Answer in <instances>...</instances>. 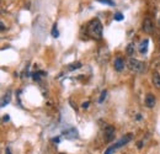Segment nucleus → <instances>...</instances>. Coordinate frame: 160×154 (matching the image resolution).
<instances>
[{
	"instance_id": "obj_9",
	"label": "nucleus",
	"mask_w": 160,
	"mask_h": 154,
	"mask_svg": "<svg viewBox=\"0 0 160 154\" xmlns=\"http://www.w3.org/2000/svg\"><path fill=\"white\" fill-rule=\"evenodd\" d=\"M151 82H153V85L156 88V89H159L160 90V74L158 72H154L153 73V77H151Z\"/></svg>"
},
{
	"instance_id": "obj_13",
	"label": "nucleus",
	"mask_w": 160,
	"mask_h": 154,
	"mask_svg": "<svg viewBox=\"0 0 160 154\" xmlns=\"http://www.w3.org/2000/svg\"><path fill=\"white\" fill-rule=\"evenodd\" d=\"M96 1H99L101 4H106L108 6H115V1H113V0H96Z\"/></svg>"
},
{
	"instance_id": "obj_7",
	"label": "nucleus",
	"mask_w": 160,
	"mask_h": 154,
	"mask_svg": "<svg viewBox=\"0 0 160 154\" xmlns=\"http://www.w3.org/2000/svg\"><path fill=\"white\" fill-rule=\"evenodd\" d=\"M115 69L117 72H122L123 68H124V61L121 58V57H117V58L115 59Z\"/></svg>"
},
{
	"instance_id": "obj_1",
	"label": "nucleus",
	"mask_w": 160,
	"mask_h": 154,
	"mask_svg": "<svg viewBox=\"0 0 160 154\" xmlns=\"http://www.w3.org/2000/svg\"><path fill=\"white\" fill-rule=\"evenodd\" d=\"M86 32L88 35L95 39H101L102 38V23L99 19L91 20L88 26H86Z\"/></svg>"
},
{
	"instance_id": "obj_6",
	"label": "nucleus",
	"mask_w": 160,
	"mask_h": 154,
	"mask_svg": "<svg viewBox=\"0 0 160 154\" xmlns=\"http://www.w3.org/2000/svg\"><path fill=\"white\" fill-rule=\"evenodd\" d=\"M155 96L153 94H148L145 96V105H147V107L151 109V107H154L155 106Z\"/></svg>"
},
{
	"instance_id": "obj_15",
	"label": "nucleus",
	"mask_w": 160,
	"mask_h": 154,
	"mask_svg": "<svg viewBox=\"0 0 160 154\" xmlns=\"http://www.w3.org/2000/svg\"><path fill=\"white\" fill-rule=\"evenodd\" d=\"M52 36L56 37V38L59 36V32H58V28H57V23H54L53 27H52Z\"/></svg>"
},
{
	"instance_id": "obj_23",
	"label": "nucleus",
	"mask_w": 160,
	"mask_h": 154,
	"mask_svg": "<svg viewBox=\"0 0 160 154\" xmlns=\"http://www.w3.org/2000/svg\"><path fill=\"white\" fill-rule=\"evenodd\" d=\"M0 26H1V31H4V30H5V25H4V22H3V21L0 22Z\"/></svg>"
},
{
	"instance_id": "obj_22",
	"label": "nucleus",
	"mask_w": 160,
	"mask_h": 154,
	"mask_svg": "<svg viewBox=\"0 0 160 154\" xmlns=\"http://www.w3.org/2000/svg\"><path fill=\"white\" fill-rule=\"evenodd\" d=\"M9 118H10L9 116H7V115H5V116L3 117V121H4V122H6V121H9Z\"/></svg>"
},
{
	"instance_id": "obj_4",
	"label": "nucleus",
	"mask_w": 160,
	"mask_h": 154,
	"mask_svg": "<svg viewBox=\"0 0 160 154\" xmlns=\"http://www.w3.org/2000/svg\"><path fill=\"white\" fill-rule=\"evenodd\" d=\"M105 141L106 142H111L115 138V128L112 126H107L105 128Z\"/></svg>"
},
{
	"instance_id": "obj_18",
	"label": "nucleus",
	"mask_w": 160,
	"mask_h": 154,
	"mask_svg": "<svg viewBox=\"0 0 160 154\" xmlns=\"http://www.w3.org/2000/svg\"><path fill=\"white\" fill-rule=\"evenodd\" d=\"M45 74V73L43 72H37V73H33V79H35V80H39V77L41 75H43Z\"/></svg>"
},
{
	"instance_id": "obj_17",
	"label": "nucleus",
	"mask_w": 160,
	"mask_h": 154,
	"mask_svg": "<svg viewBox=\"0 0 160 154\" xmlns=\"http://www.w3.org/2000/svg\"><path fill=\"white\" fill-rule=\"evenodd\" d=\"M127 54L128 55H133L134 54V46L133 45H128V47H127Z\"/></svg>"
},
{
	"instance_id": "obj_3",
	"label": "nucleus",
	"mask_w": 160,
	"mask_h": 154,
	"mask_svg": "<svg viewBox=\"0 0 160 154\" xmlns=\"http://www.w3.org/2000/svg\"><path fill=\"white\" fill-rule=\"evenodd\" d=\"M108 58H110V51H108V48L107 47L100 48V51H99V61L104 63V62H107Z\"/></svg>"
},
{
	"instance_id": "obj_20",
	"label": "nucleus",
	"mask_w": 160,
	"mask_h": 154,
	"mask_svg": "<svg viewBox=\"0 0 160 154\" xmlns=\"http://www.w3.org/2000/svg\"><path fill=\"white\" fill-rule=\"evenodd\" d=\"M116 148H115V145H112V147H110V148H107V150L105 152V154H112V152L115 150Z\"/></svg>"
},
{
	"instance_id": "obj_8",
	"label": "nucleus",
	"mask_w": 160,
	"mask_h": 154,
	"mask_svg": "<svg viewBox=\"0 0 160 154\" xmlns=\"http://www.w3.org/2000/svg\"><path fill=\"white\" fill-rule=\"evenodd\" d=\"M132 139V136L131 134H127V136H126V137H123V138L121 139V141H118V142H117L116 144H115V148L117 149V148H120V147H122V145H124V144H127L129 141Z\"/></svg>"
},
{
	"instance_id": "obj_25",
	"label": "nucleus",
	"mask_w": 160,
	"mask_h": 154,
	"mask_svg": "<svg viewBox=\"0 0 160 154\" xmlns=\"http://www.w3.org/2000/svg\"><path fill=\"white\" fill-rule=\"evenodd\" d=\"M53 142H56V143H58V142H59V138H53Z\"/></svg>"
},
{
	"instance_id": "obj_24",
	"label": "nucleus",
	"mask_w": 160,
	"mask_h": 154,
	"mask_svg": "<svg viewBox=\"0 0 160 154\" xmlns=\"http://www.w3.org/2000/svg\"><path fill=\"white\" fill-rule=\"evenodd\" d=\"M5 153H6V154H11V152H10L9 148H6V149H5Z\"/></svg>"
},
{
	"instance_id": "obj_21",
	"label": "nucleus",
	"mask_w": 160,
	"mask_h": 154,
	"mask_svg": "<svg viewBox=\"0 0 160 154\" xmlns=\"http://www.w3.org/2000/svg\"><path fill=\"white\" fill-rule=\"evenodd\" d=\"M89 105H90V102H89V101H86V102H83L81 107H83V109H88V107H89Z\"/></svg>"
},
{
	"instance_id": "obj_5",
	"label": "nucleus",
	"mask_w": 160,
	"mask_h": 154,
	"mask_svg": "<svg viewBox=\"0 0 160 154\" xmlns=\"http://www.w3.org/2000/svg\"><path fill=\"white\" fill-rule=\"evenodd\" d=\"M143 30H144L147 34H151L154 30V26H153V22H151L149 19H145L144 22H143Z\"/></svg>"
},
{
	"instance_id": "obj_26",
	"label": "nucleus",
	"mask_w": 160,
	"mask_h": 154,
	"mask_svg": "<svg viewBox=\"0 0 160 154\" xmlns=\"http://www.w3.org/2000/svg\"><path fill=\"white\" fill-rule=\"evenodd\" d=\"M61 154H63V153H61Z\"/></svg>"
},
{
	"instance_id": "obj_2",
	"label": "nucleus",
	"mask_w": 160,
	"mask_h": 154,
	"mask_svg": "<svg viewBox=\"0 0 160 154\" xmlns=\"http://www.w3.org/2000/svg\"><path fill=\"white\" fill-rule=\"evenodd\" d=\"M147 64L144 63V62H142V61H138V59H136V58H131L128 59V62H127V67H128V69L131 70V72H133V73H144L145 72V69H147Z\"/></svg>"
},
{
	"instance_id": "obj_12",
	"label": "nucleus",
	"mask_w": 160,
	"mask_h": 154,
	"mask_svg": "<svg viewBox=\"0 0 160 154\" xmlns=\"http://www.w3.org/2000/svg\"><path fill=\"white\" fill-rule=\"evenodd\" d=\"M10 99H11V91H10V90H7L6 94L4 95L3 100H1V106H5L6 104H9V102H10Z\"/></svg>"
},
{
	"instance_id": "obj_11",
	"label": "nucleus",
	"mask_w": 160,
	"mask_h": 154,
	"mask_svg": "<svg viewBox=\"0 0 160 154\" xmlns=\"http://www.w3.org/2000/svg\"><path fill=\"white\" fill-rule=\"evenodd\" d=\"M148 43H149L148 39H144V41L140 43V46H139V52H140L142 54L147 53V51H148Z\"/></svg>"
},
{
	"instance_id": "obj_14",
	"label": "nucleus",
	"mask_w": 160,
	"mask_h": 154,
	"mask_svg": "<svg viewBox=\"0 0 160 154\" xmlns=\"http://www.w3.org/2000/svg\"><path fill=\"white\" fill-rule=\"evenodd\" d=\"M113 19H115L116 21H122V20L124 19V16H123L122 12H116L115 16H113Z\"/></svg>"
},
{
	"instance_id": "obj_16",
	"label": "nucleus",
	"mask_w": 160,
	"mask_h": 154,
	"mask_svg": "<svg viewBox=\"0 0 160 154\" xmlns=\"http://www.w3.org/2000/svg\"><path fill=\"white\" fill-rule=\"evenodd\" d=\"M80 67H81V63H80V62H77V63H73V64H70L69 69H70V70H74V69H79Z\"/></svg>"
},
{
	"instance_id": "obj_10",
	"label": "nucleus",
	"mask_w": 160,
	"mask_h": 154,
	"mask_svg": "<svg viewBox=\"0 0 160 154\" xmlns=\"http://www.w3.org/2000/svg\"><path fill=\"white\" fill-rule=\"evenodd\" d=\"M64 136H65V138H68V139L77 138V137H78V132H77V129H75V128H70L69 131H65L64 132Z\"/></svg>"
},
{
	"instance_id": "obj_19",
	"label": "nucleus",
	"mask_w": 160,
	"mask_h": 154,
	"mask_svg": "<svg viewBox=\"0 0 160 154\" xmlns=\"http://www.w3.org/2000/svg\"><path fill=\"white\" fill-rule=\"evenodd\" d=\"M106 95H107V91H106V90H104L102 93H101V96H100V99H99V102H100V104L104 102V100L106 99Z\"/></svg>"
}]
</instances>
